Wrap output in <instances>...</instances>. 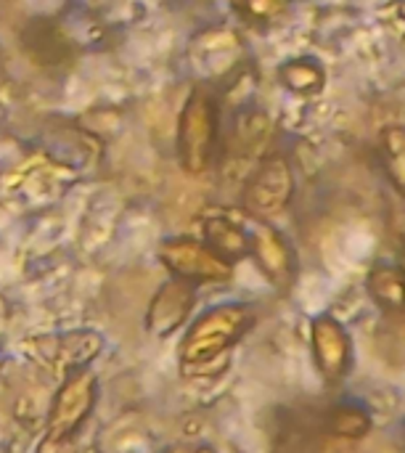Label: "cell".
<instances>
[{"label":"cell","mask_w":405,"mask_h":453,"mask_svg":"<svg viewBox=\"0 0 405 453\" xmlns=\"http://www.w3.org/2000/svg\"><path fill=\"white\" fill-rule=\"evenodd\" d=\"M310 350L326 385H340L353 369V337L342 321L321 313L310 321Z\"/></svg>","instance_id":"cell-4"},{"label":"cell","mask_w":405,"mask_h":453,"mask_svg":"<svg viewBox=\"0 0 405 453\" xmlns=\"http://www.w3.org/2000/svg\"><path fill=\"white\" fill-rule=\"evenodd\" d=\"M215 138V119L212 109L204 98H194L186 111V127H183V143H186V162L194 170H202Z\"/></svg>","instance_id":"cell-9"},{"label":"cell","mask_w":405,"mask_h":453,"mask_svg":"<svg viewBox=\"0 0 405 453\" xmlns=\"http://www.w3.org/2000/svg\"><path fill=\"white\" fill-rule=\"evenodd\" d=\"M194 449H188V446H180V443H175V446H167V449H162V453H191Z\"/></svg>","instance_id":"cell-18"},{"label":"cell","mask_w":405,"mask_h":453,"mask_svg":"<svg viewBox=\"0 0 405 453\" xmlns=\"http://www.w3.org/2000/svg\"><path fill=\"white\" fill-rule=\"evenodd\" d=\"M32 353L37 361L50 366L58 374H72L77 369H88L103 350V337L96 329H74L56 337L32 340Z\"/></svg>","instance_id":"cell-5"},{"label":"cell","mask_w":405,"mask_h":453,"mask_svg":"<svg viewBox=\"0 0 405 453\" xmlns=\"http://www.w3.org/2000/svg\"><path fill=\"white\" fill-rule=\"evenodd\" d=\"M292 191H294V178L289 165L281 157L268 159L247 188V207L255 215H279L289 204Z\"/></svg>","instance_id":"cell-8"},{"label":"cell","mask_w":405,"mask_h":453,"mask_svg":"<svg viewBox=\"0 0 405 453\" xmlns=\"http://www.w3.org/2000/svg\"><path fill=\"white\" fill-rule=\"evenodd\" d=\"M281 80L287 82L289 90L300 93V96H313L324 88L326 82V74L324 69L310 61V58H297V61H289L284 69H281Z\"/></svg>","instance_id":"cell-14"},{"label":"cell","mask_w":405,"mask_h":453,"mask_svg":"<svg viewBox=\"0 0 405 453\" xmlns=\"http://www.w3.org/2000/svg\"><path fill=\"white\" fill-rule=\"evenodd\" d=\"M194 303H196V292L191 284H186L180 279L167 281L149 303V311H146L149 334L162 337V340L175 334L188 321Z\"/></svg>","instance_id":"cell-7"},{"label":"cell","mask_w":405,"mask_h":453,"mask_svg":"<svg viewBox=\"0 0 405 453\" xmlns=\"http://www.w3.org/2000/svg\"><path fill=\"white\" fill-rule=\"evenodd\" d=\"M191 453H218L212 446H199V449H194Z\"/></svg>","instance_id":"cell-19"},{"label":"cell","mask_w":405,"mask_h":453,"mask_svg":"<svg viewBox=\"0 0 405 453\" xmlns=\"http://www.w3.org/2000/svg\"><path fill=\"white\" fill-rule=\"evenodd\" d=\"M249 252L260 268V273L279 289L287 292L297 273V257L289 247V242L271 226H260L249 236Z\"/></svg>","instance_id":"cell-6"},{"label":"cell","mask_w":405,"mask_h":453,"mask_svg":"<svg viewBox=\"0 0 405 453\" xmlns=\"http://www.w3.org/2000/svg\"><path fill=\"white\" fill-rule=\"evenodd\" d=\"M366 284L382 311H405V268L374 265Z\"/></svg>","instance_id":"cell-12"},{"label":"cell","mask_w":405,"mask_h":453,"mask_svg":"<svg viewBox=\"0 0 405 453\" xmlns=\"http://www.w3.org/2000/svg\"><path fill=\"white\" fill-rule=\"evenodd\" d=\"M98 403V377L88 369H77L64 377L58 393L53 395L45 419V443H72L82 425L90 419Z\"/></svg>","instance_id":"cell-2"},{"label":"cell","mask_w":405,"mask_h":453,"mask_svg":"<svg viewBox=\"0 0 405 453\" xmlns=\"http://www.w3.org/2000/svg\"><path fill=\"white\" fill-rule=\"evenodd\" d=\"M255 326V313L244 303H223L191 321L180 342V364H196L231 353Z\"/></svg>","instance_id":"cell-1"},{"label":"cell","mask_w":405,"mask_h":453,"mask_svg":"<svg viewBox=\"0 0 405 453\" xmlns=\"http://www.w3.org/2000/svg\"><path fill=\"white\" fill-rule=\"evenodd\" d=\"M382 27L393 35V37H398L401 42L405 45V5L403 3H393V5H387L385 11H382Z\"/></svg>","instance_id":"cell-16"},{"label":"cell","mask_w":405,"mask_h":453,"mask_svg":"<svg viewBox=\"0 0 405 453\" xmlns=\"http://www.w3.org/2000/svg\"><path fill=\"white\" fill-rule=\"evenodd\" d=\"M159 255H162V263L167 265V271L191 287L220 284L233 276V265L228 260H223L210 244H199L191 239H175V242H167Z\"/></svg>","instance_id":"cell-3"},{"label":"cell","mask_w":405,"mask_h":453,"mask_svg":"<svg viewBox=\"0 0 405 453\" xmlns=\"http://www.w3.org/2000/svg\"><path fill=\"white\" fill-rule=\"evenodd\" d=\"M382 170L390 180V186L398 191V196L405 199V125L390 122L379 130L377 138Z\"/></svg>","instance_id":"cell-10"},{"label":"cell","mask_w":405,"mask_h":453,"mask_svg":"<svg viewBox=\"0 0 405 453\" xmlns=\"http://www.w3.org/2000/svg\"><path fill=\"white\" fill-rule=\"evenodd\" d=\"M231 366V353L218 356V358H207V361H196V364H180V374L186 380H210L223 374Z\"/></svg>","instance_id":"cell-15"},{"label":"cell","mask_w":405,"mask_h":453,"mask_svg":"<svg viewBox=\"0 0 405 453\" xmlns=\"http://www.w3.org/2000/svg\"><path fill=\"white\" fill-rule=\"evenodd\" d=\"M207 242L228 263H233V260H239V257H244L249 252V236L236 223L223 220V218L207 223Z\"/></svg>","instance_id":"cell-13"},{"label":"cell","mask_w":405,"mask_h":453,"mask_svg":"<svg viewBox=\"0 0 405 453\" xmlns=\"http://www.w3.org/2000/svg\"><path fill=\"white\" fill-rule=\"evenodd\" d=\"M326 427L334 438L340 441H363L374 430V419L363 403L355 401H342L329 411Z\"/></svg>","instance_id":"cell-11"},{"label":"cell","mask_w":405,"mask_h":453,"mask_svg":"<svg viewBox=\"0 0 405 453\" xmlns=\"http://www.w3.org/2000/svg\"><path fill=\"white\" fill-rule=\"evenodd\" d=\"M247 8L260 19H271L284 8V0H247Z\"/></svg>","instance_id":"cell-17"}]
</instances>
